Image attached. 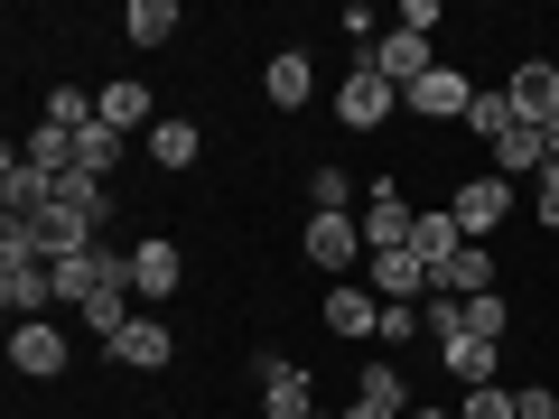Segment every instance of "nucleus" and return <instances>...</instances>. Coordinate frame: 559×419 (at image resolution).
<instances>
[{
    "instance_id": "a878e982",
    "label": "nucleus",
    "mask_w": 559,
    "mask_h": 419,
    "mask_svg": "<svg viewBox=\"0 0 559 419\" xmlns=\"http://www.w3.org/2000/svg\"><path fill=\"white\" fill-rule=\"evenodd\" d=\"M540 149H550V131H532V121H513V131L495 140V178H522V168H540Z\"/></svg>"
},
{
    "instance_id": "f704fd0d",
    "label": "nucleus",
    "mask_w": 559,
    "mask_h": 419,
    "mask_svg": "<svg viewBox=\"0 0 559 419\" xmlns=\"http://www.w3.org/2000/svg\"><path fill=\"white\" fill-rule=\"evenodd\" d=\"M540 187H559V140H550V149H540Z\"/></svg>"
},
{
    "instance_id": "473e14b6",
    "label": "nucleus",
    "mask_w": 559,
    "mask_h": 419,
    "mask_svg": "<svg viewBox=\"0 0 559 419\" xmlns=\"http://www.w3.org/2000/svg\"><path fill=\"white\" fill-rule=\"evenodd\" d=\"M522 419H559V400H550V392L532 382V392H522Z\"/></svg>"
},
{
    "instance_id": "b1692460",
    "label": "nucleus",
    "mask_w": 559,
    "mask_h": 419,
    "mask_svg": "<svg viewBox=\"0 0 559 419\" xmlns=\"http://www.w3.org/2000/svg\"><path fill=\"white\" fill-rule=\"evenodd\" d=\"M20 159H28V168H47V178H66V168H75V131H57V121H38V131L20 140Z\"/></svg>"
},
{
    "instance_id": "20e7f679",
    "label": "nucleus",
    "mask_w": 559,
    "mask_h": 419,
    "mask_svg": "<svg viewBox=\"0 0 559 419\" xmlns=\"http://www.w3.org/2000/svg\"><path fill=\"white\" fill-rule=\"evenodd\" d=\"M103 289H131V252H103V242H94V252L57 261V308H75V318H84Z\"/></svg>"
},
{
    "instance_id": "6e6552de",
    "label": "nucleus",
    "mask_w": 559,
    "mask_h": 419,
    "mask_svg": "<svg viewBox=\"0 0 559 419\" xmlns=\"http://www.w3.org/2000/svg\"><path fill=\"white\" fill-rule=\"evenodd\" d=\"M364 65H373L382 84H401V94H411L419 75H439V47L419 38V28H382V47H373V57H364Z\"/></svg>"
},
{
    "instance_id": "aec40b11",
    "label": "nucleus",
    "mask_w": 559,
    "mask_h": 419,
    "mask_svg": "<svg viewBox=\"0 0 559 419\" xmlns=\"http://www.w3.org/2000/svg\"><path fill=\"white\" fill-rule=\"evenodd\" d=\"M261 94H271V103H280V112H299V103H308V94H318V65H308V57H299V47H280V57H271V65H261Z\"/></svg>"
},
{
    "instance_id": "423d86ee",
    "label": "nucleus",
    "mask_w": 559,
    "mask_h": 419,
    "mask_svg": "<svg viewBox=\"0 0 559 419\" xmlns=\"http://www.w3.org/2000/svg\"><path fill=\"white\" fill-rule=\"evenodd\" d=\"M252 382H261V419H318V382H308V363L261 355V363H252Z\"/></svg>"
},
{
    "instance_id": "2eb2a0df",
    "label": "nucleus",
    "mask_w": 559,
    "mask_h": 419,
    "mask_svg": "<svg viewBox=\"0 0 559 419\" xmlns=\"http://www.w3.org/2000/svg\"><path fill=\"white\" fill-rule=\"evenodd\" d=\"M318 318L336 326V336H382V299H373V289H364V279H326Z\"/></svg>"
},
{
    "instance_id": "e433bc0d",
    "label": "nucleus",
    "mask_w": 559,
    "mask_h": 419,
    "mask_svg": "<svg viewBox=\"0 0 559 419\" xmlns=\"http://www.w3.org/2000/svg\"><path fill=\"white\" fill-rule=\"evenodd\" d=\"M411 419H457V410H411Z\"/></svg>"
},
{
    "instance_id": "f257e3e1",
    "label": "nucleus",
    "mask_w": 559,
    "mask_h": 419,
    "mask_svg": "<svg viewBox=\"0 0 559 419\" xmlns=\"http://www.w3.org/2000/svg\"><path fill=\"white\" fill-rule=\"evenodd\" d=\"M0 308H10V326H28V318H47V308H57V271L28 252L20 224H0Z\"/></svg>"
},
{
    "instance_id": "f03ea898",
    "label": "nucleus",
    "mask_w": 559,
    "mask_h": 419,
    "mask_svg": "<svg viewBox=\"0 0 559 419\" xmlns=\"http://www.w3.org/2000/svg\"><path fill=\"white\" fill-rule=\"evenodd\" d=\"M364 261L373 252H411V234H419V205L401 196V178H364Z\"/></svg>"
},
{
    "instance_id": "dca6fc26",
    "label": "nucleus",
    "mask_w": 559,
    "mask_h": 419,
    "mask_svg": "<svg viewBox=\"0 0 559 419\" xmlns=\"http://www.w3.org/2000/svg\"><path fill=\"white\" fill-rule=\"evenodd\" d=\"M178 279H187V261H178V242H131V299H178Z\"/></svg>"
},
{
    "instance_id": "cd10ccee",
    "label": "nucleus",
    "mask_w": 559,
    "mask_h": 419,
    "mask_svg": "<svg viewBox=\"0 0 559 419\" xmlns=\"http://www.w3.org/2000/svg\"><path fill=\"white\" fill-rule=\"evenodd\" d=\"M457 336H485V345H503V336H513V308H503V289L466 299V326H457Z\"/></svg>"
},
{
    "instance_id": "39448f33",
    "label": "nucleus",
    "mask_w": 559,
    "mask_h": 419,
    "mask_svg": "<svg viewBox=\"0 0 559 419\" xmlns=\"http://www.w3.org/2000/svg\"><path fill=\"white\" fill-rule=\"evenodd\" d=\"M503 103H513V121H532V131L559 140V65L550 57H522L513 75H503Z\"/></svg>"
},
{
    "instance_id": "ddd939ff",
    "label": "nucleus",
    "mask_w": 559,
    "mask_h": 419,
    "mask_svg": "<svg viewBox=\"0 0 559 419\" xmlns=\"http://www.w3.org/2000/svg\"><path fill=\"white\" fill-rule=\"evenodd\" d=\"M94 103H103V121H112L121 140H131V131L150 140V131H159V121H168V112H159V94H150V84H140V75H112V84H103Z\"/></svg>"
},
{
    "instance_id": "9d476101",
    "label": "nucleus",
    "mask_w": 559,
    "mask_h": 419,
    "mask_svg": "<svg viewBox=\"0 0 559 419\" xmlns=\"http://www.w3.org/2000/svg\"><path fill=\"white\" fill-rule=\"evenodd\" d=\"M448 215L466 224V242H476V234H495V224L513 215V178H495V168H485V178H457V196H448Z\"/></svg>"
},
{
    "instance_id": "1a4fd4ad",
    "label": "nucleus",
    "mask_w": 559,
    "mask_h": 419,
    "mask_svg": "<svg viewBox=\"0 0 559 419\" xmlns=\"http://www.w3.org/2000/svg\"><path fill=\"white\" fill-rule=\"evenodd\" d=\"M364 289H373L382 308H419V299H429V261H419V252H373V261H364Z\"/></svg>"
},
{
    "instance_id": "72a5a7b5",
    "label": "nucleus",
    "mask_w": 559,
    "mask_h": 419,
    "mask_svg": "<svg viewBox=\"0 0 559 419\" xmlns=\"http://www.w3.org/2000/svg\"><path fill=\"white\" fill-rule=\"evenodd\" d=\"M540 224H550V234H559V187H540Z\"/></svg>"
},
{
    "instance_id": "7c9ffc66",
    "label": "nucleus",
    "mask_w": 559,
    "mask_h": 419,
    "mask_svg": "<svg viewBox=\"0 0 559 419\" xmlns=\"http://www.w3.org/2000/svg\"><path fill=\"white\" fill-rule=\"evenodd\" d=\"M457 419H522V392H513V382H476Z\"/></svg>"
},
{
    "instance_id": "bb28decb",
    "label": "nucleus",
    "mask_w": 559,
    "mask_h": 419,
    "mask_svg": "<svg viewBox=\"0 0 559 419\" xmlns=\"http://www.w3.org/2000/svg\"><path fill=\"white\" fill-rule=\"evenodd\" d=\"M38 121H57V131H84V121H103V103L84 94V84H57V94L38 103Z\"/></svg>"
},
{
    "instance_id": "2f4dec72",
    "label": "nucleus",
    "mask_w": 559,
    "mask_h": 419,
    "mask_svg": "<svg viewBox=\"0 0 559 419\" xmlns=\"http://www.w3.org/2000/svg\"><path fill=\"white\" fill-rule=\"evenodd\" d=\"M382 336H392V345H411V336H429V326H419V308H382Z\"/></svg>"
},
{
    "instance_id": "393cba45",
    "label": "nucleus",
    "mask_w": 559,
    "mask_h": 419,
    "mask_svg": "<svg viewBox=\"0 0 559 419\" xmlns=\"http://www.w3.org/2000/svg\"><path fill=\"white\" fill-rule=\"evenodd\" d=\"M75 168H84V178H112V168H121V131H112V121H84V131H75Z\"/></svg>"
},
{
    "instance_id": "c9c22d12",
    "label": "nucleus",
    "mask_w": 559,
    "mask_h": 419,
    "mask_svg": "<svg viewBox=\"0 0 559 419\" xmlns=\"http://www.w3.org/2000/svg\"><path fill=\"white\" fill-rule=\"evenodd\" d=\"M345 419H401V410H373V400H355V410H345Z\"/></svg>"
},
{
    "instance_id": "9b49d317",
    "label": "nucleus",
    "mask_w": 559,
    "mask_h": 419,
    "mask_svg": "<svg viewBox=\"0 0 559 419\" xmlns=\"http://www.w3.org/2000/svg\"><path fill=\"white\" fill-rule=\"evenodd\" d=\"M10 363H20L28 382H57L66 363H75V345H66V326H47V318H28V326H10Z\"/></svg>"
},
{
    "instance_id": "0eeeda50",
    "label": "nucleus",
    "mask_w": 559,
    "mask_h": 419,
    "mask_svg": "<svg viewBox=\"0 0 559 419\" xmlns=\"http://www.w3.org/2000/svg\"><path fill=\"white\" fill-rule=\"evenodd\" d=\"M392 112H401V84H382L373 65H355V75L336 84V121H345V131H382Z\"/></svg>"
},
{
    "instance_id": "f3484780",
    "label": "nucleus",
    "mask_w": 559,
    "mask_h": 419,
    "mask_svg": "<svg viewBox=\"0 0 559 419\" xmlns=\"http://www.w3.org/2000/svg\"><path fill=\"white\" fill-rule=\"evenodd\" d=\"M401 103H411V112H429V121H466V103H476V84H466L457 65H439V75H419V84H411Z\"/></svg>"
},
{
    "instance_id": "412c9836",
    "label": "nucleus",
    "mask_w": 559,
    "mask_h": 419,
    "mask_svg": "<svg viewBox=\"0 0 559 419\" xmlns=\"http://www.w3.org/2000/svg\"><path fill=\"white\" fill-rule=\"evenodd\" d=\"M411 252H419V261H429V279H439V271H448V261H457V252H466V224H457V215H448V205H429V215H419V234H411Z\"/></svg>"
},
{
    "instance_id": "7ed1b4c3",
    "label": "nucleus",
    "mask_w": 559,
    "mask_h": 419,
    "mask_svg": "<svg viewBox=\"0 0 559 419\" xmlns=\"http://www.w3.org/2000/svg\"><path fill=\"white\" fill-rule=\"evenodd\" d=\"M20 234H28V252H38L47 271H57V261H75V252H94V234H103V224L84 215V205H57V196H47L38 215L20 224Z\"/></svg>"
},
{
    "instance_id": "a211bd4d",
    "label": "nucleus",
    "mask_w": 559,
    "mask_h": 419,
    "mask_svg": "<svg viewBox=\"0 0 559 419\" xmlns=\"http://www.w3.org/2000/svg\"><path fill=\"white\" fill-rule=\"evenodd\" d=\"M47 196H57V178H47V168H28L20 149H10V159H0V205H10V224H28Z\"/></svg>"
},
{
    "instance_id": "4c0bfd02",
    "label": "nucleus",
    "mask_w": 559,
    "mask_h": 419,
    "mask_svg": "<svg viewBox=\"0 0 559 419\" xmlns=\"http://www.w3.org/2000/svg\"><path fill=\"white\" fill-rule=\"evenodd\" d=\"M318 419H345V410H318Z\"/></svg>"
},
{
    "instance_id": "c85d7f7f",
    "label": "nucleus",
    "mask_w": 559,
    "mask_h": 419,
    "mask_svg": "<svg viewBox=\"0 0 559 419\" xmlns=\"http://www.w3.org/2000/svg\"><path fill=\"white\" fill-rule=\"evenodd\" d=\"M466 131H476L485 149H495V140L513 131V103H503V84H495V94H476V103H466Z\"/></svg>"
},
{
    "instance_id": "4be33fe9",
    "label": "nucleus",
    "mask_w": 559,
    "mask_h": 419,
    "mask_svg": "<svg viewBox=\"0 0 559 419\" xmlns=\"http://www.w3.org/2000/svg\"><path fill=\"white\" fill-rule=\"evenodd\" d=\"M121 38L131 47H168L178 38V0H131V10H121Z\"/></svg>"
},
{
    "instance_id": "4468645a",
    "label": "nucleus",
    "mask_w": 559,
    "mask_h": 419,
    "mask_svg": "<svg viewBox=\"0 0 559 419\" xmlns=\"http://www.w3.org/2000/svg\"><path fill=\"white\" fill-rule=\"evenodd\" d=\"M112 363L121 373H168V363H178V336H168V318H131L112 336Z\"/></svg>"
},
{
    "instance_id": "f8f14e48",
    "label": "nucleus",
    "mask_w": 559,
    "mask_h": 419,
    "mask_svg": "<svg viewBox=\"0 0 559 419\" xmlns=\"http://www.w3.org/2000/svg\"><path fill=\"white\" fill-rule=\"evenodd\" d=\"M308 261H318L326 279H355V261H364V224H355V215H308Z\"/></svg>"
},
{
    "instance_id": "c756f323",
    "label": "nucleus",
    "mask_w": 559,
    "mask_h": 419,
    "mask_svg": "<svg viewBox=\"0 0 559 419\" xmlns=\"http://www.w3.org/2000/svg\"><path fill=\"white\" fill-rule=\"evenodd\" d=\"M355 400H373V410H401V419H411V392H401V373H392V363H364Z\"/></svg>"
},
{
    "instance_id": "6ab92c4d",
    "label": "nucleus",
    "mask_w": 559,
    "mask_h": 419,
    "mask_svg": "<svg viewBox=\"0 0 559 419\" xmlns=\"http://www.w3.org/2000/svg\"><path fill=\"white\" fill-rule=\"evenodd\" d=\"M439 363L457 373V392H476V382H503V345H485V336H448V345H439Z\"/></svg>"
},
{
    "instance_id": "5701e85b",
    "label": "nucleus",
    "mask_w": 559,
    "mask_h": 419,
    "mask_svg": "<svg viewBox=\"0 0 559 419\" xmlns=\"http://www.w3.org/2000/svg\"><path fill=\"white\" fill-rule=\"evenodd\" d=\"M197 149H205V131L187 112H168L159 131H150V159H159V168H197Z\"/></svg>"
}]
</instances>
